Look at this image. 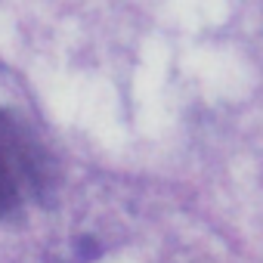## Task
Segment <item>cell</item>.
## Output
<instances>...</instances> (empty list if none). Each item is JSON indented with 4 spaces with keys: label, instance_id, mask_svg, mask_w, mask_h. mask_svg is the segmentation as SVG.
<instances>
[{
    "label": "cell",
    "instance_id": "cell-1",
    "mask_svg": "<svg viewBox=\"0 0 263 263\" xmlns=\"http://www.w3.org/2000/svg\"><path fill=\"white\" fill-rule=\"evenodd\" d=\"M53 158L34 130L0 108V217L41 204L53 192Z\"/></svg>",
    "mask_w": 263,
    "mask_h": 263
}]
</instances>
